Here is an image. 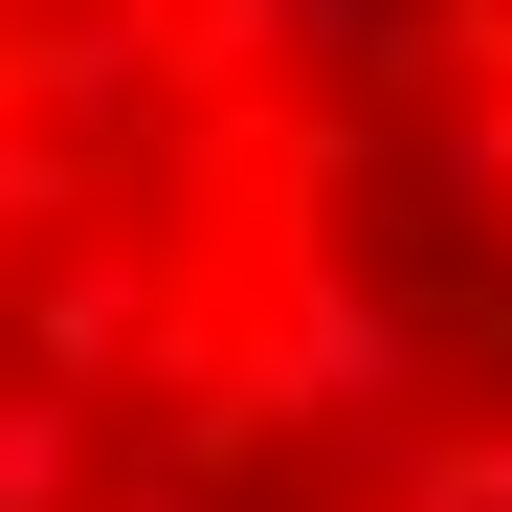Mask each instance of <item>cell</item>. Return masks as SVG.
Here are the masks:
<instances>
[{"label": "cell", "instance_id": "cell-2", "mask_svg": "<svg viewBox=\"0 0 512 512\" xmlns=\"http://www.w3.org/2000/svg\"><path fill=\"white\" fill-rule=\"evenodd\" d=\"M401 512H512V423H468V446H401Z\"/></svg>", "mask_w": 512, "mask_h": 512}, {"label": "cell", "instance_id": "cell-1", "mask_svg": "<svg viewBox=\"0 0 512 512\" xmlns=\"http://www.w3.org/2000/svg\"><path fill=\"white\" fill-rule=\"evenodd\" d=\"M0 512H90V401L0 379Z\"/></svg>", "mask_w": 512, "mask_h": 512}]
</instances>
